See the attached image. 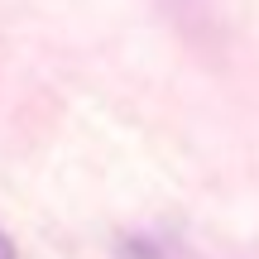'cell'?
<instances>
[{"mask_svg":"<svg viewBox=\"0 0 259 259\" xmlns=\"http://www.w3.org/2000/svg\"><path fill=\"white\" fill-rule=\"evenodd\" d=\"M0 259H15V240H10L5 231H0Z\"/></svg>","mask_w":259,"mask_h":259,"instance_id":"1","label":"cell"}]
</instances>
